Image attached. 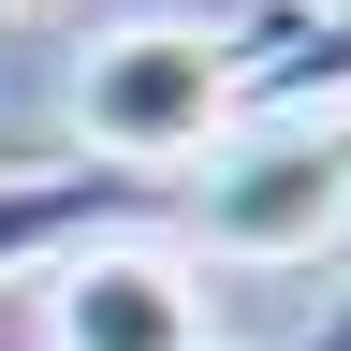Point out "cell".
I'll list each match as a JSON object with an SVG mask.
<instances>
[{
  "instance_id": "6da1fadb",
  "label": "cell",
  "mask_w": 351,
  "mask_h": 351,
  "mask_svg": "<svg viewBox=\"0 0 351 351\" xmlns=\"http://www.w3.org/2000/svg\"><path fill=\"white\" fill-rule=\"evenodd\" d=\"M234 117H249L234 15H117V29H88V59H73V132H88V161H117V176H176Z\"/></svg>"
},
{
  "instance_id": "7a4b0ae2",
  "label": "cell",
  "mask_w": 351,
  "mask_h": 351,
  "mask_svg": "<svg viewBox=\"0 0 351 351\" xmlns=\"http://www.w3.org/2000/svg\"><path fill=\"white\" fill-rule=\"evenodd\" d=\"M205 176H161V219L219 263H307L351 219V117L293 103V117H234L219 147H191Z\"/></svg>"
},
{
  "instance_id": "3957f363",
  "label": "cell",
  "mask_w": 351,
  "mask_h": 351,
  "mask_svg": "<svg viewBox=\"0 0 351 351\" xmlns=\"http://www.w3.org/2000/svg\"><path fill=\"white\" fill-rule=\"evenodd\" d=\"M44 351H205V263L132 219L44 263Z\"/></svg>"
},
{
  "instance_id": "277c9868",
  "label": "cell",
  "mask_w": 351,
  "mask_h": 351,
  "mask_svg": "<svg viewBox=\"0 0 351 351\" xmlns=\"http://www.w3.org/2000/svg\"><path fill=\"white\" fill-rule=\"evenodd\" d=\"M132 219H161V176H117V161H0V278H44L59 249L132 234Z\"/></svg>"
},
{
  "instance_id": "5b68a950",
  "label": "cell",
  "mask_w": 351,
  "mask_h": 351,
  "mask_svg": "<svg viewBox=\"0 0 351 351\" xmlns=\"http://www.w3.org/2000/svg\"><path fill=\"white\" fill-rule=\"evenodd\" d=\"M234 44H249V117L351 103V0H249Z\"/></svg>"
},
{
  "instance_id": "8992f818",
  "label": "cell",
  "mask_w": 351,
  "mask_h": 351,
  "mask_svg": "<svg viewBox=\"0 0 351 351\" xmlns=\"http://www.w3.org/2000/svg\"><path fill=\"white\" fill-rule=\"evenodd\" d=\"M293 351H351V293H337V307H322V322H307Z\"/></svg>"
},
{
  "instance_id": "52a82bcc",
  "label": "cell",
  "mask_w": 351,
  "mask_h": 351,
  "mask_svg": "<svg viewBox=\"0 0 351 351\" xmlns=\"http://www.w3.org/2000/svg\"><path fill=\"white\" fill-rule=\"evenodd\" d=\"M0 15H15V29H59V15H88V0H0Z\"/></svg>"
}]
</instances>
